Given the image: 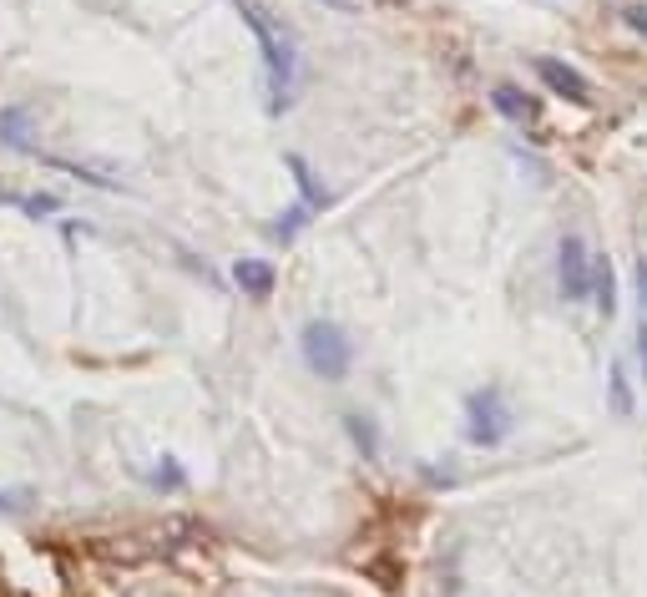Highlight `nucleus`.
<instances>
[{"instance_id": "nucleus-13", "label": "nucleus", "mask_w": 647, "mask_h": 597, "mask_svg": "<svg viewBox=\"0 0 647 597\" xmlns=\"http://www.w3.org/2000/svg\"><path fill=\"white\" fill-rule=\"evenodd\" d=\"M308 213H314V208H304V203H294V208H288L284 218H278V228H274V233H278V238H284V244H288V238H294V233H298V228H304V223H308Z\"/></svg>"}, {"instance_id": "nucleus-18", "label": "nucleus", "mask_w": 647, "mask_h": 597, "mask_svg": "<svg viewBox=\"0 0 647 597\" xmlns=\"http://www.w3.org/2000/svg\"><path fill=\"white\" fill-rule=\"evenodd\" d=\"M637 354H643V370H647V320H643V330H637Z\"/></svg>"}, {"instance_id": "nucleus-19", "label": "nucleus", "mask_w": 647, "mask_h": 597, "mask_svg": "<svg viewBox=\"0 0 647 597\" xmlns=\"http://www.w3.org/2000/svg\"><path fill=\"white\" fill-rule=\"evenodd\" d=\"M330 11H354V0H324Z\"/></svg>"}, {"instance_id": "nucleus-14", "label": "nucleus", "mask_w": 647, "mask_h": 597, "mask_svg": "<svg viewBox=\"0 0 647 597\" xmlns=\"http://www.w3.org/2000/svg\"><path fill=\"white\" fill-rule=\"evenodd\" d=\"M350 435H354V441H360V451L370 456V461H374V456H380V441H374V425H364V415H350Z\"/></svg>"}, {"instance_id": "nucleus-2", "label": "nucleus", "mask_w": 647, "mask_h": 597, "mask_svg": "<svg viewBox=\"0 0 647 597\" xmlns=\"http://www.w3.org/2000/svg\"><path fill=\"white\" fill-rule=\"evenodd\" d=\"M298 344H304V360H308V370H314L318 380H344V375H350L354 344L334 320H308L304 334H298Z\"/></svg>"}, {"instance_id": "nucleus-15", "label": "nucleus", "mask_w": 647, "mask_h": 597, "mask_svg": "<svg viewBox=\"0 0 647 597\" xmlns=\"http://www.w3.org/2000/svg\"><path fill=\"white\" fill-rule=\"evenodd\" d=\"M623 21H627V31L647 36V6H627V11H623Z\"/></svg>"}, {"instance_id": "nucleus-8", "label": "nucleus", "mask_w": 647, "mask_h": 597, "mask_svg": "<svg viewBox=\"0 0 647 597\" xmlns=\"http://www.w3.org/2000/svg\"><path fill=\"white\" fill-rule=\"evenodd\" d=\"M31 107H26V101H21V107H0V143H6V147H16V153H31Z\"/></svg>"}, {"instance_id": "nucleus-3", "label": "nucleus", "mask_w": 647, "mask_h": 597, "mask_svg": "<svg viewBox=\"0 0 647 597\" xmlns=\"http://www.w3.org/2000/svg\"><path fill=\"white\" fill-rule=\"evenodd\" d=\"M516 415L506 405V390L501 385H486V390H471L465 400V441L471 446H501L511 435Z\"/></svg>"}, {"instance_id": "nucleus-12", "label": "nucleus", "mask_w": 647, "mask_h": 597, "mask_svg": "<svg viewBox=\"0 0 647 597\" xmlns=\"http://www.w3.org/2000/svg\"><path fill=\"white\" fill-rule=\"evenodd\" d=\"M16 203H21L31 218H46V213L61 208V198H56V193H26V198H16Z\"/></svg>"}, {"instance_id": "nucleus-5", "label": "nucleus", "mask_w": 647, "mask_h": 597, "mask_svg": "<svg viewBox=\"0 0 647 597\" xmlns=\"http://www.w3.org/2000/svg\"><path fill=\"white\" fill-rule=\"evenodd\" d=\"M531 67H537L541 87H547L551 97H567V101H592V81L581 77L577 67H567V61H557V56H537Z\"/></svg>"}, {"instance_id": "nucleus-11", "label": "nucleus", "mask_w": 647, "mask_h": 597, "mask_svg": "<svg viewBox=\"0 0 647 597\" xmlns=\"http://www.w3.org/2000/svg\"><path fill=\"white\" fill-rule=\"evenodd\" d=\"M612 410L617 415H633V390H627V370L612 365Z\"/></svg>"}, {"instance_id": "nucleus-4", "label": "nucleus", "mask_w": 647, "mask_h": 597, "mask_svg": "<svg viewBox=\"0 0 647 597\" xmlns=\"http://www.w3.org/2000/svg\"><path fill=\"white\" fill-rule=\"evenodd\" d=\"M557 284H561V298H592V254L581 244L577 233H567L557 248Z\"/></svg>"}, {"instance_id": "nucleus-17", "label": "nucleus", "mask_w": 647, "mask_h": 597, "mask_svg": "<svg viewBox=\"0 0 647 597\" xmlns=\"http://www.w3.org/2000/svg\"><path fill=\"white\" fill-rule=\"evenodd\" d=\"M637 298H643V320H647V258H637Z\"/></svg>"}, {"instance_id": "nucleus-1", "label": "nucleus", "mask_w": 647, "mask_h": 597, "mask_svg": "<svg viewBox=\"0 0 647 597\" xmlns=\"http://www.w3.org/2000/svg\"><path fill=\"white\" fill-rule=\"evenodd\" d=\"M243 21H248L253 41L264 51V71H268V111H284L288 107V91H294V71H298V56H294V36L274 21V16L258 6V0H238Z\"/></svg>"}, {"instance_id": "nucleus-9", "label": "nucleus", "mask_w": 647, "mask_h": 597, "mask_svg": "<svg viewBox=\"0 0 647 597\" xmlns=\"http://www.w3.org/2000/svg\"><path fill=\"white\" fill-rule=\"evenodd\" d=\"M592 304L607 320L617 314V274H612V258L607 254H592Z\"/></svg>"}, {"instance_id": "nucleus-6", "label": "nucleus", "mask_w": 647, "mask_h": 597, "mask_svg": "<svg viewBox=\"0 0 647 597\" xmlns=\"http://www.w3.org/2000/svg\"><path fill=\"white\" fill-rule=\"evenodd\" d=\"M233 284H238L248 298H268L274 284H278V274H274V264H264V258H238V264H233Z\"/></svg>"}, {"instance_id": "nucleus-16", "label": "nucleus", "mask_w": 647, "mask_h": 597, "mask_svg": "<svg viewBox=\"0 0 647 597\" xmlns=\"http://www.w3.org/2000/svg\"><path fill=\"white\" fill-rule=\"evenodd\" d=\"M153 487H183V471H177V466H157V471H153Z\"/></svg>"}, {"instance_id": "nucleus-10", "label": "nucleus", "mask_w": 647, "mask_h": 597, "mask_svg": "<svg viewBox=\"0 0 647 597\" xmlns=\"http://www.w3.org/2000/svg\"><path fill=\"white\" fill-rule=\"evenodd\" d=\"M491 107L501 111L506 123H531V117H537V101H531L521 87H511V81H501V87L491 91Z\"/></svg>"}, {"instance_id": "nucleus-7", "label": "nucleus", "mask_w": 647, "mask_h": 597, "mask_svg": "<svg viewBox=\"0 0 647 597\" xmlns=\"http://www.w3.org/2000/svg\"><path fill=\"white\" fill-rule=\"evenodd\" d=\"M284 167H288V173H294V183H298V203H304V208H330V188H324V183H318V173H314V167H308L304 163V157H298V153H288L284 157Z\"/></svg>"}]
</instances>
